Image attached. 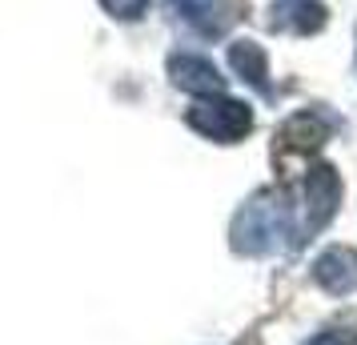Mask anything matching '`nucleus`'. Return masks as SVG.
<instances>
[{
    "label": "nucleus",
    "mask_w": 357,
    "mask_h": 345,
    "mask_svg": "<svg viewBox=\"0 0 357 345\" xmlns=\"http://www.w3.org/2000/svg\"><path fill=\"white\" fill-rule=\"evenodd\" d=\"M293 217H297V205H289L285 189H257L233 217L229 245L241 257H269L285 245H301Z\"/></svg>",
    "instance_id": "nucleus-1"
},
{
    "label": "nucleus",
    "mask_w": 357,
    "mask_h": 345,
    "mask_svg": "<svg viewBox=\"0 0 357 345\" xmlns=\"http://www.w3.org/2000/svg\"><path fill=\"white\" fill-rule=\"evenodd\" d=\"M337 205H341V173L333 164L317 161L313 169L305 173V185H301V205H297V237L305 245L309 237L317 233L337 217Z\"/></svg>",
    "instance_id": "nucleus-2"
},
{
    "label": "nucleus",
    "mask_w": 357,
    "mask_h": 345,
    "mask_svg": "<svg viewBox=\"0 0 357 345\" xmlns=\"http://www.w3.org/2000/svg\"><path fill=\"white\" fill-rule=\"evenodd\" d=\"M185 125L217 145H237L253 132V109L233 97H209L185 113Z\"/></svg>",
    "instance_id": "nucleus-3"
},
{
    "label": "nucleus",
    "mask_w": 357,
    "mask_h": 345,
    "mask_svg": "<svg viewBox=\"0 0 357 345\" xmlns=\"http://www.w3.org/2000/svg\"><path fill=\"white\" fill-rule=\"evenodd\" d=\"M341 129V121L329 109H297L277 125V148L285 153H317V148Z\"/></svg>",
    "instance_id": "nucleus-4"
},
{
    "label": "nucleus",
    "mask_w": 357,
    "mask_h": 345,
    "mask_svg": "<svg viewBox=\"0 0 357 345\" xmlns=\"http://www.w3.org/2000/svg\"><path fill=\"white\" fill-rule=\"evenodd\" d=\"M169 81L189 97H225V77L217 72V65H209L197 52H173L169 56Z\"/></svg>",
    "instance_id": "nucleus-5"
},
{
    "label": "nucleus",
    "mask_w": 357,
    "mask_h": 345,
    "mask_svg": "<svg viewBox=\"0 0 357 345\" xmlns=\"http://www.w3.org/2000/svg\"><path fill=\"white\" fill-rule=\"evenodd\" d=\"M313 285L333 297L357 293V249L349 245H329L313 261Z\"/></svg>",
    "instance_id": "nucleus-6"
},
{
    "label": "nucleus",
    "mask_w": 357,
    "mask_h": 345,
    "mask_svg": "<svg viewBox=\"0 0 357 345\" xmlns=\"http://www.w3.org/2000/svg\"><path fill=\"white\" fill-rule=\"evenodd\" d=\"M325 13L321 0H273L269 4V29L285 36H313L325 29Z\"/></svg>",
    "instance_id": "nucleus-7"
},
{
    "label": "nucleus",
    "mask_w": 357,
    "mask_h": 345,
    "mask_svg": "<svg viewBox=\"0 0 357 345\" xmlns=\"http://www.w3.org/2000/svg\"><path fill=\"white\" fill-rule=\"evenodd\" d=\"M173 8L201 36H221L233 20H241V0H173Z\"/></svg>",
    "instance_id": "nucleus-8"
},
{
    "label": "nucleus",
    "mask_w": 357,
    "mask_h": 345,
    "mask_svg": "<svg viewBox=\"0 0 357 345\" xmlns=\"http://www.w3.org/2000/svg\"><path fill=\"white\" fill-rule=\"evenodd\" d=\"M229 68L241 77L257 97H273V81H269V56L257 40H233L229 45Z\"/></svg>",
    "instance_id": "nucleus-9"
},
{
    "label": "nucleus",
    "mask_w": 357,
    "mask_h": 345,
    "mask_svg": "<svg viewBox=\"0 0 357 345\" xmlns=\"http://www.w3.org/2000/svg\"><path fill=\"white\" fill-rule=\"evenodd\" d=\"M301 345H357V313H337Z\"/></svg>",
    "instance_id": "nucleus-10"
},
{
    "label": "nucleus",
    "mask_w": 357,
    "mask_h": 345,
    "mask_svg": "<svg viewBox=\"0 0 357 345\" xmlns=\"http://www.w3.org/2000/svg\"><path fill=\"white\" fill-rule=\"evenodd\" d=\"M100 8L113 20H141L149 13V0H100Z\"/></svg>",
    "instance_id": "nucleus-11"
}]
</instances>
